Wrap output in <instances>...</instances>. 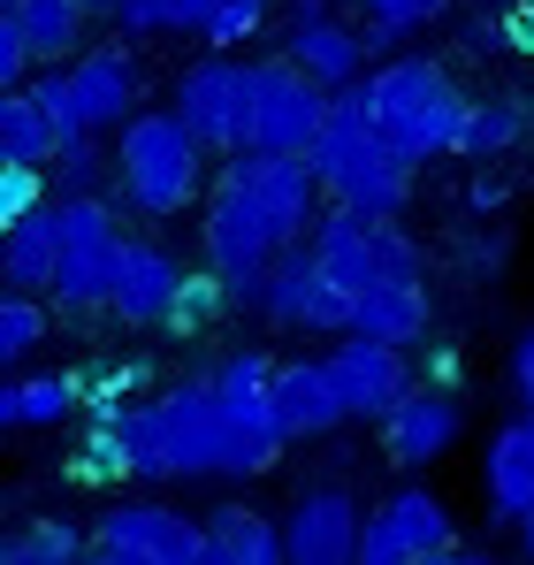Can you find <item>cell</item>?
I'll list each match as a JSON object with an SVG mask.
<instances>
[{"label": "cell", "instance_id": "obj_41", "mask_svg": "<svg viewBox=\"0 0 534 565\" xmlns=\"http://www.w3.org/2000/svg\"><path fill=\"white\" fill-rule=\"evenodd\" d=\"M520 551H527V558H534V512H527V520H520Z\"/></svg>", "mask_w": 534, "mask_h": 565}, {"label": "cell", "instance_id": "obj_19", "mask_svg": "<svg viewBox=\"0 0 534 565\" xmlns=\"http://www.w3.org/2000/svg\"><path fill=\"white\" fill-rule=\"evenodd\" d=\"M275 420H282L290 444L337 436V428L352 420V405H344V390L329 375V360H282V367H275Z\"/></svg>", "mask_w": 534, "mask_h": 565}, {"label": "cell", "instance_id": "obj_16", "mask_svg": "<svg viewBox=\"0 0 534 565\" xmlns=\"http://www.w3.org/2000/svg\"><path fill=\"white\" fill-rule=\"evenodd\" d=\"M329 375H337V390H344L352 420H382V413H389V405L413 390L405 344H382V337H359V329H344V337H337Z\"/></svg>", "mask_w": 534, "mask_h": 565}, {"label": "cell", "instance_id": "obj_23", "mask_svg": "<svg viewBox=\"0 0 534 565\" xmlns=\"http://www.w3.org/2000/svg\"><path fill=\"white\" fill-rule=\"evenodd\" d=\"M290 543H282V520H267L253 504H222L206 512V565H282Z\"/></svg>", "mask_w": 534, "mask_h": 565}, {"label": "cell", "instance_id": "obj_21", "mask_svg": "<svg viewBox=\"0 0 534 565\" xmlns=\"http://www.w3.org/2000/svg\"><path fill=\"white\" fill-rule=\"evenodd\" d=\"M54 268H62V199L31 206L23 222L0 230V276H8V290H54Z\"/></svg>", "mask_w": 534, "mask_h": 565}, {"label": "cell", "instance_id": "obj_17", "mask_svg": "<svg viewBox=\"0 0 534 565\" xmlns=\"http://www.w3.org/2000/svg\"><path fill=\"white\" fill-rule=\"evenodd\" d=\"M70 93H77V115H85V130H122L130 115H138V99H146V77H138V54L130 46H85V54H70Z\"/></svg>", "mask_w": 534, "mask_h": 565}, {"label": "cell", "instance_id": "obj_27", "mask_svg": "<svg viewBox=\"0 0 534 565\" xmlns=\"http://www.w3.org/2000/svg\"><path fill=\"white\" fill-rule=\"evenodd\" d=\"M534 130V107H520V99H473L466 107V130H458V153L466 161H496V153H512L520 138Z\"/></svg>", "mask_w": 534, "mask_h": 565}, {"label": "cell", "instance_id": "obj_42", "mask_svg": "<svg viewBox=\"0 0 534 565\" xmlns=\"http://www.w3.org/2000/svg\"><path fill=\"white\" fill-rule=\"evenodd\" d=\"M122 8H130V0H92V15H122Z\"/></svg>", "mask_w": 534, "mask_h": 565}, {"label": "cell", "instance_id": "obj_22", "mask_svg": "<svg viewBox=\"0 0 534 565\" xmlns=\"http://www.w3.org/2000/svg\"><path fill=\"white\" fill-rule=\"evenodd\" d=\"M428 282L420 276H382L374 290H359V306H352V329L359 337H382V344H428Z\"/></svg>", "mask_w": 534, "mask_h": 565}, {"label": "cell", "instance_id": "obj_2", "mask_svg": "<svg viewBox=\"0 0 534 565\" xmlns=\"http://www.w3.org/2000/svg\"><path fill=\"white\" fill-rule=\"evenodd\" d=\"M122 436H130V473L138 481H199V473L237 481V436H229L214 375H183L153 397H130Z\"/></svg>", "mask_w": 534, "mask_h": 565}, {"label": "cell", "instance_id": "obj_35", "mask_svg": "<svg viewBox=\"0 0 534 565\" xmlns=\"http://www.w3.org/2000/svg\"><path fill=\"white\" fill-rule=\"evenodd\" d=\"M260 31H267V0H222V8L206 15V31H199V39L237 54V46H245V39H260Z\"/></svg>", "mask_w": 534, "mask_h": 565}, {"label": "cell", "instance_id": "obj_20", "mask_svg": "<svg viewBox=\"0 0 534 565\" xmlns=\"http://www.w3.org/2000/svg\"><path fill=\"white\" fill-rule=\"evenodd\" d=\"M481 489H489V512L496 520H527L534 512V413L527 420H504L481 451Z\"/></svg>", "mask_w": 534, "mask_h": 565}, {"label": "cell", "instance_id": "obj_39", "mask_svg": "<svg viewBox=\"0 0 534 565\" xmlns=\"http://www.w3.org/2000/svg\"><path fill=\"white\" fill-rule=\"evenodd\" d=\"M512 382H520V397L534 405V329L520 337V344H512Z\"/></svg>", "mask_w": 534, "mask_h": 565}, {"label": "cell", "instance_id": "obj_8", "mask_svg": "<svg viewBox=\"0 0 534 565\" xmlns=\"http://www.w3.org/2000/svg\"><path fill=\"white\" fill-rule=\"evenodd\" d=\"M253 99H260V62H237L229 46H214L206 62H191L177 77V115L214 153L253 146Z\"/></svg>", "mask_w": 534, "mask_h": 565}, {"label": "cell", "instance_id": "obj_15", "mask_svg": "<svg viewBox=\"0 0 534 565\" xmlns=\"http://www.w3.org/2000/svg\"><path fill=\"white\" fill-rule=\"evenodd\" d=\"M282 54H290L298 70H313L329 93H344V85H359V77H366V31L337 23V15H329V0H290Z\"/></svg>", "mask_w": 534, "mask_h": 565}, {"label": "cell", "instance_id": "obj_3", "mask_svg": "<svg viewBox=\"0 0 534 565\" xmlns=\"http://www.w3.org/2000/svg\"><path fill=\"white\" fill-rule=\"evenodd\" d=\"M306 161H313V177H321V191H329L337 206H359V214L397 222L405 199H413V161L382 138V122H374V107H366V77L329 99V122H321V138L306 146Z\"/></svg>", "mask_w": 534, "mask_h": 565}, {"label": "cell", "instance_id": "obj_7", "mask_svg": "<svg viewBox=\"0 0 534 565\" xmlns=\"http://www.w3.org/2000/svg\"><path fill=\"white\" fill-rule=\"evenodd\" d=\"M458 520L436 489L405 481L389 489L374 512H366V543H359V565H458Z\"/></svg>", "mask_w": 534, "mask_h": 565}, {"label": "cell", "instance_id": "obj_14", "mask_svg": "<svg viewBox=\"0 0 534 565\" xmlns=\"http://www.w3.org/2000/svg\"><path fill=\"white\" fill-rule=\"evenodd\" d=\"M374 428H382V459H389V467L420 473V467H436L450 444H458L466 405H458V390H450V382H413V390H405Z\"/></svg>", "mask_w": 534, "mask_h": 565}, {"label": "cell", "instance_id": "obj_26", "mask_svg": "<svg viewBox=\"0 0 534 565\" xmlns=\"http://www.w3.org/2000/svg\"><path fill=\"white\" fill-rule=\"evenodd\" d=\"M8 8L23 15V31H31V46H39V70H46V62H70V54H85L92 0H8Z\"/></svg>", "mask_w": 534, "mask_h": 565}, {"label": "cell", "instance_id": "obj_32", "mask_svg": "<svg viewBox=\"0 0 534 565\" xmlns=\"http://www.w3.org/2000/svg\"><path fill=\"white\" fill-rule=\"evenodd\" d=\"M214 8H222V0H130L115 23L138 31V39H169V31H206Z\"/></svg>", "mask_w": 534, "mask_h": 565}, {"label": "cell", "instance_id": "obj_1", "mask_svg": "<svg viewBox=\"0 0 534 565\" xmlns=\"http://www.w3.org/2000/svg\"><path fill=\"white\" fill-rule=\"evenodd\" d=\"M321 177L306 153H267V146H237L222 161V177L206 191V214H199V253L206 268L229 282L237 306H260L267 268L313 237L321 222Z\"/></svg>", "mask_w": 534, "mask_h": 565}, {"label": "cell", "instance_id": "obj_10", "mask_svg": "<svg viewBox=\"0 0 534 565\" xmlns=\"http://www.w3.org/2000/svg\"><path fill=\"white\" fill-rule=\"evenodd\" d=\"M275 352L260 344H245V352H229L222 367H214V390H222V413H229V436H237V481L245 473H267L282 459V420H275Z\"/></svg>", "mask_w": 534, "mask_h": 565}, {"label": "cell", "instance_id": "obj_44", "mask_svg": "<svg viewBox=\"0 0 534 565\" xmlns=\"http://www.w3.org/2000/svg\"><path fill=\"white\" fill-rule=\"evenodd\" d=\"M527 413H534V405H527Z\"/></svg>", "mask_w": 534, "mask_h": 565}, {"label": "cell", "instance_id": "obj_34", "mask_svg": "<svg viewBox=\"0 0 534 565\" xmlns=\"http://www.w3.org/2000/svg\"><path fill=\"white\" fill-rule=\"evenodd\" d=\"M46 161H8L0 153V230L8 222H23L31 206H46V177H39Z\"/></svg>", "mask_w": 534, "mask_h": 565}, {"label": "cell", "instance_id": "obj_11", "mask_svg": "<svg viewBox=\"0 0 534 565\" xmlns=\"http://www.w3.org/2000/svg\"><path fill=\"white\" fill-rule=\"evenodd\" d=\"M329 85L313 70H298L290 54H260V99H253V146L267 153H306L329 122Z\"/></svg>", "mask_w": 534, "mask_h": 565}, {"label": "cell", "instance_id": "obj_28", "mask_svg": "<svg viewBox=\"0 0 534 565\" xmlns=\"http://www.w3.org/2000/svg\"><path fill=\"white\" fill-rule=\"evenodd\" d=\"M92 558V535H77L70 520H23L0 535V565H70Z\"/></svg>", "mask_w": 534, "mask_h": 565}, {"label": "cell", "instance_id": "obj_18", "mask_svg": "<svg viewBox=\"0 0 534 565\" xmlns=\"http://www.w3.org/2000/svg\"><path fill=\"white\" fill-rule=\"evenodd\" d=\"M177 290H183V260H177V253L130 237V245H122V268H115V298H107V313L130 321V329H161L169 306H177Z\"/></svg>", "mask_w": 534, "mask_h": 565}, {"label": "cell", "instance_id": "obj_24", "mask_svg": "<svg viewBox=\"0 0 534 565\" xmlns=\"http://www.w3.org/2000/svg\"><path fill=\"white\" fill-rule=\"evenodd\" d=\"M85 405V375H31L0 382V428H54Z\"/></svg>", "mask_w": 534, "mask_h": 565}, {"label": "cell", "instance_id": "obj_30", "mask_svg": "<svg viewBox=\"0 0 534 565\" xmlns=\"http://www.w3.org/2000/svg\"><path fill=\"white\" fill-rule=\"evenodd\" d=\"M39 344H46V306H39V290H8V298H0V367H23Z\"/></svg>", "mask_w": 534, "mask_h": 565}, {"label": "cell", "instance_id": "obj_31", "mask_svg": "<svg viewBox=\"0 0 534 565\" xmlns=\"http://www.w3.org/2000/svg\"><path fill=\"white\" fill-rule=\"evenodd\" d=\"M366 8V46H397V39H413V31H428L436 15H450V0H359Z\"/></svg>", "mask_w": 534, "mask_h": 565}, {"label": "cell", "instance_id": "obj_29", "mask_svg": "<svg viewBox=\"0 0 534 565\" xmlns=\"http://www.w3.org/2000/svg\"><path fill=\"white\" fill-rule=\"evenodd\" d=\"M222 306H237V298H229V282L214 276V268H199V276H183V290H177V306H169V321H161V329H169V337H206Z\"/></svg>", "mask_w": 534, "mask_h": 565}, {"label": "cell", "instance_id": "obj_4", "mask_svg": "<svg viewBox=\"0 0 534 565\" xmlns=\"http://www.w3.org/2000/svg\"><path fill=\"white\" fill-rule=\"evenodd\" d=\"M206 138L183 122L177 107H138L115 138V184L130 199V214L146 222H177L183 206H199L206 191Z\"/></svg>", "mask_w": 534, "mask_h": 565}, {"label": "cell", "instance_id": "obj_37", "mask_svg": "<svg viewBox=\"0 0 534 565\" xmlns=\"http://www.w3.org/2000/svg\"><path fill=\"white\" fill-rule=\"evenodd\" d=\"M466 54H512V15H496L489 0H481V15H466Z\"/></svg>", "mask_w": 534, "mask_h": 565}, {"label": "cell", "instance_id": "obj_40", "mask_svg": "<svg viewBox=\"0 0 534 565\" xmlns=\"http://www.w3.org/2000/svg\"><path fill=\"white\" fill-rule=\"evenodd\" d=\"M458 375H466V367H458V352L436 344V352H428V382H450V390H458Z\"/></svg>", "mask_w": 534, "mask_h": 565}, {"label": "cell", "instance_id": "obj_36", "mask_svg": "<svg viewBox=\"0 0 534 565\" xmlns=\"http://www.w3.org/2000/svg\"><path fill=\"white\" fill-rule=\"evenodd\" d=\"M54 169H62V191H92L107 169H115V153H99L92 138H70V146L54 153Z\"/></svg>", "mask_w": 534, "mask_h": 565}, {"label": "cell", "instance_id": "obj_13", "mask_svg": "<svg viewBox=\"0 0 534 565\" xmlns=\"http://www.w3.org/2000/svg\"><path fill=\"white\" fill-rule=\"evenodd\" d=\"M260 313L275 329H306V337H344L352 329V290L313 260V245H290L275 268H267Z\"/></svg>", "mask_w": 534, "mask_h": 565}, {"label": "cell", "instance_id": "obj_9", "mask_svg": "<svg viewBox=\"0 0 534 565\" xmlns=\"http://www.w3.org/2000/svg\"><path fill=\"white\" fill-rule=\"evenodd\" d=\"M92 565H206V520L177 504H107L92 520Z\"/></svg>", "mask_w": 534, "mask_h": 565}, {"label": "cell", "instance_id": "obj_38", "mask_svg": "<svg viewBox=\"0 0 534 565\" xmlns=\"http://www.w3.org/2000/svg\"><path fill=\"white\" fill-rule=\"evenodd\" d=\"M504 15H512V54H527V62H534V0H512Z\"/></svg>", "mask_w": 534, "mask_h": 565}, {"label": "cell", "instance_id": "obj_6", "mask_svg": "<svg viewBox=\"0 0 534 565\" xmlns=\"http://www.w3.org/2000/svg\"><path fill=\"white\" fill-rule=\"evenodd\" d=\"M62 199V268H54V306H107L115 298V268H122V222L99 191H54Z\"/></svg>", "mask_w": 534, "mask_h": 565}, {"label": "cell", "instance_id": "obj_43", "mask_svg": "<svg viewBox=\"0 0 534 565\" xmlns=\"http://www.w3.org/2000/svg\"><path fill=\"white\" fill-rule=\"evenodd\" d=\"M489 8H512V0H489Z\"/></svg>", "mask_w": 534, "mask_h": 565}, {"label": "cell", "instance_id": "obj_25", "mask_svg": "<svg viewBox=\"0 0 534 565\" xmlns=\"http://www.w3.org/2000/svg\"><path fill=\"white\" fill-rule=\"evenodd\" d=\"M62 146H70L62 122L46 115V99L31 93V85L0 93V153H8V161H54Z\"/></svg>", "mask_w": 534, "mask_h": 565}, {"label": "cell", "instance_id": "obj_33", "mask_svg": "<svg viewBox=\"0 0 534 565\" xmlns=\"http://www.w3.org/2000/svg\"><path fill=\"white\" fill-rule=\"evenodd\" d=\"M138 390H146V367H138V360H122V367H99V375H85V420H122Z\"/></svg>", "mask_w": 534, "mask_h": 565}, {"label": "cell", "instance_id": "obj_12", "mask_svg": "<svg viewBox=\"0 0 534 565\" xmlns=\"http://www.w3.org/2000/svg\"><path fill=\"white\" fill-rule=\"evenodd\" d=\"M282 543H290V565H359L366 504L352 497V481H306L282 512Z\"/></svg>", "mask_w": 534, "mask_h": 565}, {"label": "cell", "instance_id": "obj_5", "mask_svg": "<svg viewBox=\"0 0 534 565\" xmlns=\"http://www.w3.org/2000/svg\"><path fill=\"white\" fill-rule=\"evenodd\" d=\"M366 107H374L382 138H389L413 169H428L436 153H458V130H466L473 93H458V77H450L444 62L397 54V62L366 70Z\"/></svg>", "mask_w": 534, "mask_h": 565}]
</instances>
